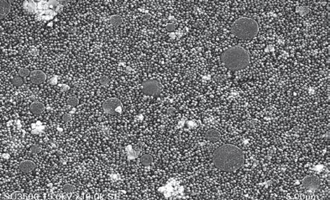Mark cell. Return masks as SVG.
<instances>
[{"label":"cell","instance_id":"1","mask_svg":"<svg viewBox=\"0 0 330 200\" xmlns=\"http://www.w3.org/2000/svg\"><path fill=\"white\" fill-rule=\"evenodd\" d=\"M213 162L216 168L223 171L234 172L243 166L244 156L238 147L226 144L215 151Z\"/></svg>","mask_w":330,"mask_h":200},{"label":"cell","instance_id":"2","mask_svg":"<svg viewBox=\"0 0 330 200\" xmlns=\"http://www.w3.org/2000/svg\"><path fill=\"white\" fill-rule=\"evenodd\" d=\"M221 60L225 67L230 71H239L250 64V55L244 48L240 46L232 47L222 53Z\"/></svg>","mask_w":330,"mask_h":200},{"label":"cell","instance_id":"3","mask_svg":"<svg viewBox=\"0 0 330 200\" xmlns=\"http://www.w3.org/2000/svg\"><path fill=\"white\" fill-rule=\"evenodd\" d=\"M258 32V24L251 18H239L232 26V34L241 40H251L257 35Z\"/></svg>","mask_w":330,"mask_h":200},{"label":"cell","instance_id":"4","mask_svg":"<svg viewBox=\"0 0 330 200\" xmlns=\"http://www.w3.org/2000/svg\"><path fill=\"white\" fill-rule=\"evenodd\" d=\"M143 92L145 95L156 96L161 91V85L157 80H147L142 83Z\"/></svg>","mask_w":330,"mask_h":200},{"label":"cell","instance_id":"5","mask_svg":"<svg viewBox=\"0 0 330 200\" xmlns=\"http://www.w3.org/2000/svg\"><path fill=\"white\" fill-rule=\"evenodd\" d=\"M102 108L107 114L115 115L121 112L122 104L118 98H111L103 103Z\"/></svg>","mask_w":330,"mask_h":200},{"label":"cell","instance_id":"6","mask_svg":"<svg viewBox=\"0 0 330 200\" xmlns=\"http://www.w3.org/2000/svg\"><path fill=\"white\" fill-rule=\"evenodd\" d=\"M302 185L305 188L309 189H316L319 186V178L315 176H307L302 181Z\"/></svg>","mask_w":330,"mask_h":200},{"label":"cell","instance_id":"7","mask_svg":"<svg viewBox=\"0 0 330 200\" xmlns=\"http://www.w3.org/2000/svg\"><path fill=\"white\" fill-rule=\"evenodd\" d=\"M30 79L33 83L40 84L45 81L46 75L42 71L37 70V71H34L30 73Z\"/></svg>","mask_w":330,"mask_h":200},{"label":"cell","instance_id":"8","mask_svg":"<svg viewBox=\"0 0 330 200\" xmlns=\"http://www.w3.org/2000/svg\"><path fill=\"white\" fill-rule=\"evenodd\" d=\"M36 167V165L32 161H25L20 163L19 168L23 172L27 173L33 171Z\"/></svg>","mask_w":330,"mask_h":200},{"label":"cell","instance_id":"9","mask_svg":"<svg viewBox=\"0 0 330 200\" xmlns=\"http://www.w3.org/2000/svg\"><path fill=\"white\" fill-rule=\"evenodd\" d=\"M11 9V5L6 2L2 1L0 2V18L1 19H3L10 11Z\"/></svg>","mask_w":330,"mask_h":200},{"label":"cell","instance_id":"10","mask_svg":"<svg viewBox=\"0 0 330 200\" xmlns=\"http://www.w3.org/2000/svg\"><path fill=\"white\" fill-rule=\"evenodd\" d=\"M205 136L206 139H208L209 141L211 142H215V141H218V140L220 139V133L218 131L215 130V129H212L206 132Z\"/></svg>","mask_w":330,"mask_h":200},{"label":"cell","instance_id":"11","mask_svg":"<svg viewBox=\"0 0 330 200\" xmlns=\"http://www.w3.org/2000/svg\"><path fill=\"white\" fill-rule=\"evenodd\" d=\"M30 109L33 114L39 115L44 112L45 110V106L42 103L39 102H34L30 105Z\"/></svg>","mask_w":330,"mask_h":200},{"label":"cell","instance_id":"12","mask_svg":"<svg viewBox=\"0 0 330 200\" xmlns=\"http://www.w3.org/2000/svg\"><path fill=\"white\" fill-rule=\"evenodd\" d=\"M110 23L114 26H119L122 23V18L119 15L112 16L110 18Z\"/></svg>","mask_w":330,"mask_h":200},{"label":"cell","instance_id":"13","mask_svg":"<svg viewBox=\"0 0 330 200\" xmlns=\"http://www.w3.org/2000/svg\"><path fill=\"white\" fill-rule=\"evenodd\" d=\"M140 161H141V163L143 165L148 166V165H150L152 163L153 158L150 155H148V154L143 155L140 158Z\"/></svg>","mask_w":330,"mask_h":200},{"label":"cell","instance_id":"14","mask_svg":"<svg viewBox=\"0 0 330 200\" xmlns=\"http://www.w3.org/2000/svg\"><path fill=\"white\" fill-rule=\"evenodd\" d=\"M67 104L71 107H76L78 105L79 101L77 98L75 97H71L67 99Z\"/></svg>","mask_w":330,"mask_h":200},{"label":"cell","instance_id":"15","mask_svg":"<svg viewBox=\"0 0 330 200\" xmlns=\"http://www.w3.org/2000/svg\"><path fill=\"white\" fill-rule=\"evenodd\" d=\"M12 83L16 86H20L23 84V79L20 76H15L13 80Z\"/></svg>","mask_w":330,"mask_h":200},{"label":"cell","instance_id":"16","mask_svg":"<svg viewBox=\"0 0 330 200\" xmlns=\"http://www.w3.org/2000/svg\"><path fill=\"white\" fill-rule=\"evenodd\" d=\"M18 74L21 77H25L29 76L30 74V73L29 70L28 69L21 68V69H19Z\"/></svg>","mask_w":330,"mask_h":200},{"label":"cell","instance_id":"17","mask_svg":"<svg viewBox=\"0 0 330 200\" xmlns=\"http://www.w3.org/2000/svg\"><path fill=\"white\" fill-rule=\"evenodd\" d=\"M74 186L71 185H70V184H67V185H65L63 187V189L64 191L65 192H67V193H70V192H72L73 190H74Z\"/></svg>","mask_w":330,"mask_h":200},{"label":"cell","instance_id":"18","mask_svg":"<svg viewBox=\"0 0 330 200\" xmlns=\"http://www.w3.org/2000/svg\"><path fill=\"white\" fill-rule=\"evenodd\" d=\"M30 150H31V151L34 153H39L41 151V150H42V148H41V147L39 146V145L34 144L31 146V147H30Z\"/></svg>","mask_w":330,"mask_h":200},{"label":"cell","instance_id":"19","mask_svg":"<svg viewBox=\"0 0 330 200\" xmlns=\"http://www.w3.org/2000/svg\"><path fill=\"white\" fill-rule=\"evenodd\" d=\"M109 78L107 77H106V76L102 77L100 79V83L102 85H106L109 83Z\"/></svg>","mask_w":330,"mask_h":200},{"label":"cell","instance_id":"20","mask_svg":"<svg viewBox=\"0 0 330 200\" xmlns=\"http://www.w3.org/2000/svg\"><path fill=\"white\" fill-rule=\"evenodd\" d=\"M166 28L169 31H174L175 29H176V26H175L174 24L171 23V24H168L166 26Z\"/></svg>","mask_w":330,"mask_h":200},{"label":"cell","instance_id":"21","mask_svg":"<svg viewBox=\"0 0 330 200\" xmlns=\"http://www.w3.org/2000/svg\"><path fill=\"white\" fill-rule=\"evenodd\" d=\"M62 119L65 122H69L71 120V117L69 114H64L62 117Z\"/></svg>","mask_w":330,"mask_h":200},{"label":"cell","instance_id":"22","mask_svg":"<svg viewBox=\"0 0 330 200\" xmlns=\"http://www.w3.org/2000/svg\"><path fill=\"white\" fill-rule=\"evenodd\" d=\"M19 193H20V192H16L13 193L11 195V198L13 199H15L17 198V196L19 195L18 194H19Z\"/></svg>","mask_w":330,"mask_h":200},{"label":"cell","instance_id":"23","mask_svg":"<svg viewBox=\"0 0 330 200\" xmlns=\"http://www.w3.org/2000/svg\"><path fill=\"white\" fill-rule=\"evenodd\" d=\"M174 112H175V110H174L173 108H169V109L168 110V111H167V112H168V114H171L172 112L174 113Z\"/></svg>","mask_w":330,"mask_h":200}]
</instances>
